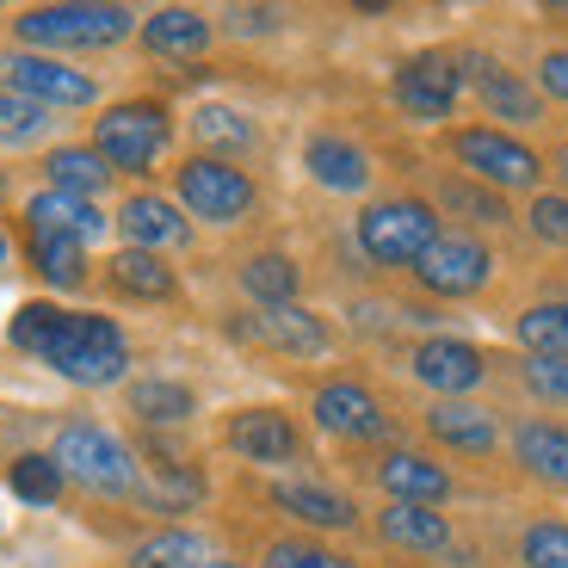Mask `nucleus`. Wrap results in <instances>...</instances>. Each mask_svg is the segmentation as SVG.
<instances>
[{
	"label": "nucleus",
	"instance_id": "obj_32",
	"mask_svg": "<svg viewBox=\"0 0 568 568\" xmlns=\"http://www.w3.org/2000/svg\"><path fill=\"white\" fill-rule=\"evenodd\" d=\"M124 408L142 426H185L199 414V389L180 377H136V384H124Z\"/></svg>",
	"mask_w": 568,
	"mask_h": 568
},
{
	"label": "nucleus",
	"instance_id": "obj_44",
	"mask_svg": "<svg viewBox=\"0 0 568 568\" xmlns=\"http://www.w3.org/2000/svg\"><path fill=\"white\" fill-rule=\"evenodd\" d=\"M13 266V235H7V223H0V272Z\"/></svg>",
	"mask_w": 568,
	"mask_h": 568
},
{
	"label": "nucleus",
	"instance_id": "obj_42",
	"mask_svg": "<svg viewBox=\"0 0 568 568\" xmlns=\"http://www.w3.org/2000/svg\"><path fill=\"white\" fill-rule=\"evenodd\" d=\"M278 7H229L223 26L216 31H235V38H266V31H278Z\"/></svg>",
	"mask_w": 568,
	"mask_h": 568
},
{
	"label": "nucleus",
	"instance_id": "obj_34",
	"mask_svg": "<svg viewBox=\"0 0 568 568\" xmlns=\"http://www.w3.org/2000/svg\"><path fill=\"white\" fill-rule=\"evenodd\" d=\"M254 568H371V562H358L353 550H341L327 538H310V531H278V538L260 544Z\"/></svg>",
	"mask_w": 568,
	"mask_h": 568
},
{
	"label": "nucleus",
	"instance_id": "obj_27",
	"mask_svg": "<svg viewBox=\"0 0 568 568\" xmlns=\"http://www.w3.org/2000/svg\"><path fill=\"white\" fill-rule=\"evenodd\" d=\"M142 50L149 57H168V62H192L216 43V19L199 13V7H155V13L136 26Z\"/></svg>",
	"mask_w": 568,
	"mask_h": 568
},
{
	"label": "nucleus",
	"instance_id": "obj_15",
	"mask_svg": "<svg viewBox=\"0 0 568 568\" xmlns=\"http://www.w3.org/2000/svg\"><path fill=\"white\" fill-rule=\"evenodd\" d=\"M488 353L476 341H457V334H426L408 346V377L420 389H433V402H469L488 384Z\"/></svg>",
	"mask_w": 568,
	"mask_h": 568
},
{
	"label": "nucleus",
	"instance_id": "obj_22",
	"mask_svg": "<svg viewBox=\"0 0 568 568\" xmlns=\"http://www.w3.org/2000/svg\"><path fill=\"white\" fill-rule=\"evenodd\" d=\"M507 457L526 483L550 488V495H568V426L544 420V414H526V420L507 426Z\"/></svg>",
	"mask_w": 568,
	"mask_h": 568
},
{
	"label": "nucleus",
	"instance_id": "obj_35",
	"mask_svg": "<svg viewBox=\"0 0 568 568\" xmlns=\"http://www.w3.org/2000/svg\"><path fill=\"white\" fill-rule=\"evenodd\" d=\"M211 538L204 531H192V526H161V531H149V538L130 550V568H204L211 562Z\"/></svg>",
	"mask_w": 568,
	"mask_h": 568
},
{
	"label": "nucleus",
	"instance_id": "obj_21",
	"mask_svg": "<svg viewBox=\"0 0 568 568\" xmlns=\"http://www.w3.org/2000/svg\"><path fill=\"white\" fill-rule=\"evenodd\" d=\"M303 173H310L322 192H334V199H358V192H371V180H377V161H371V149L358 136H346V130H310V142H303Z\"/></svg>",
	"mask_w": 568,
	"mask_h": 568
},
{
	"label": "nucleus",
	"instance_id": "obj_45",
	"mask_svg": "<svg viewBox=\"0 0 568 568\" xmlns=\"http://www.w3.org/2000/svg\"><path fill=\"white\" fill-rule=\"evenodd\" d=\"M550 168H556V180H562V192H568V149H556V155H550Z\"/></svg>",
	"mask_w": 568,
	"mask_h": 568
},
{
	"label": "nucleus",
	"instance_id": "obj_37",
	"mask_svg": "<svg viewBox=\"0 0 568 568\" xmlns=\"http://www.w3.org/2000/svg\"><path fill=\"white\" fill-rule=\"evenodd\" d=\"M50 130H57V112H43V105L0 87V149H38Z\"/></svg>",
	"mask_w": 568,
	"mask_h": 568
},
{
	"label": "nucleus",
	"instance_id": "obj_30",
	"mask_svg": "<svg viewBox=\"0 0 568 568\" xmlns=\"http://www.w3.org/2000/svg\"><path fill=\"white\" fill-rule=\"evenodd\" d=\"M235 284H242V297L254 310H278V303H297L303 291V266L284 247H254V254L235 266Z\"/></svg>",
	"mask_w": 568,
	"mask_h": 568
},
{
	"label": "nucleus",
	"instance_id": "obj_16",
	"mask_svg": "<svg viewBox=\"0 0 568 568\" xmlns=\"http://www.w3.org/2000/svg\"><path fill=\"white\" fill-rule=\"evenodd\" d=\"M229 334L247 346H260V353H278V358H327L334 353V327L322 322L315 310H303V303H278V310H242L235 322H229Z\"/></svg>",
	"mask_w": 568,
	"mask_h": 568
},
{
	"label": "nucleus",
	"instance_id": "obj_36",
	"mask_svg": "<svg viewBox=\"0 0 568 568\" xmlns=\"http://www.w3.org/2000/svg\"><path fill=\"white\" fill-rule=\"evenodd\" d=\"M7 488H13L26 507H57L62 488H69V476L57 469L50 452H19L13 464H7Z\"/></svg>",
	"mask_w": 568,
	"mask_h": 568
},
{
	"label": "nucleus",
	"instance_id": "obj_13",
	"mask_svg": "<svg viewBox=\"0 0 568 568\" xmlns=\"http://www.w3.org/2000/svg\"><path fill=\"white\" fill-rule=\"evenodd\" d=\"M457 62H464V87L476 93V105L488 112V124H495V130L544 124V93L519 69H507L500 57H488V50H476V43L457 50Z\"/></svg>",
	"mask_w": 568,
	"mask_h": 568
},
{
	"label": "nucleus",
	"instance_id": "obj_43",
	"mask_svg": "<svg viewBox=\"0 0 568 568\" xmlns=\"http://www.w3.org/2000/svg\"><path fill=\"white\" fill-rule=\"evenodd\" d=\"M531 87H538L544 100H562V105H568V50H544Z\"/></svg>",
	"mask_w": 568,
	"mask_h": 568
},
{
	"label": "nucleus",
	"instance_id": "obj_23",
	"mask_svg": "<svg viewBox=\"0 0 568 568\" xmlns=\"http://www.w3.org/2000/svg\"><path fill=\"white\" fill-rule=\"evenodd\" d=\"M211 500V483H204L199 464H185V457H149L142 464V488L130 507L155 513V519H180V513H199Z\"/></svg>",
	"mask_w": 568,
	"mask_h": 568
},
{
	"label": "nucleus",
	"instance_id": "obj_2",
	"mask_svg": "<svg viewBox=\"0 0 568 568\" xmlns=\"http://www.w3.org/2000/svg\"><path fill=\"white\" fill-rule=\"evenodd\" d=\"M50 457H57L62 476H69L74 488H87L93 500H136V488H142L136 445H130L124 433H112L105 420H87V414H74V420L57 426Z\"/></svg>",
	"mask_w": 568,
	"mask_h": 568
},
{
	"label": "nucleus",
	"instance_id": "obj_28",
	"mask_svg": "<svg viewBox=\"0 0 568 568\" xmlns=\"http://www.w3.org/2000/svg\"><path fill=\"white\" fill-rule=\"evenodd\" d=\"M105 291L124 303H173L180 297V272L168 266V254H142V247H118L105 260Z\"/></svg>",
	"mask_w": 568,
	"mask_h": 568
},
{
	"label": "nucleus",
	"instance_id": "obj_25",
	"mask_svg": "<svg viewBox=\"0 0 568 568\" xmlns=\"http://www.w3.org/2000/svg\"><path fill=\"white\" fill-rule=\"evenodd\" d=\"M433 211H439V223L445 216H457V229H513L519 216H513V199H500V192H488V185H476V180H464L457 168H439L433 173Z\"/></svg>",
	"mask_w": 568,
	"mask_h": 568
},
{
	"label": "nucleus",
	"instance_id": "obj_31",
	"mask_svg": "<svg viewBox=\"0 0 568 568\" xmlns=\"http://www.w3.org/2000/svg\"><path fill=\"white\" fill-rule=\"evenodd\" d=\"M26 242V266L38 272L50 291H87L93 272H87V247L81 242H62V235H38V229H19Z\"/></svg>",
	"mask_w": 568,
	"mask_h": 568
},
{
	"label": "nucleus",
	"instance_id": "obj_46",
	"mask_svg": "<svg viewBox=\"0 0 568 568\" xmlns=\"http://www.w3.org/2000/svg\"><path fill=\"white\" fill-rule=\"evenodd\" d=\"M7 192H13V173L0 168V204H7Z\"/></svg>",
	"mask_w": 568,
	"mask_h": 568
},
{
	"label": "nucleus",
	"instance_id": "obj_47",
	"mask_svg": "<svg viewBox=\"0 0 568 568\" xmlns=\"http://www.w3.org/2000/svg\"><path fill=\"white\" fill-rule=\"evenodd\" d=\"M204 568H247V562H229V556H211Z\"/></svg>",
	"mask_w": 568,
	"mask_h": 568
},
{
	"label": "nucleus",
	"instance_id": "obj_6",
	"mask_svg": "<svg viewBox=\"0 0 568 568\" xmlns=\"http://www.w3.org/2000/svg\"><path fill=\"white\" fill-rule=\"evenodd\" d=\"M439 229L445 223H439V211H433V199H420V192H384V199H371L365 211H358L353 242L371 266L414 272L426 247L439 242Z\"/></svg>",
	"mask_w": 568,
	"mask_h": 568
},
{
	"label": "nucleus",
	"instance_id": "obj_39",
	"mask_svg": "<svg viewBox=\"0 0 568 568\" xmlns=\"http://www.w3.org/2000/svg\"><path fill=\"white\" fill-rule=\"evenodd\" d=\"M57 327H62V303L31 297V303H19V310H13V322H7V341H13L19 353L38 358L43 346H50V334H57Z\"/></svg>",
	"mask_w": 568,
	"mask_h": 568
},
{
	"label": "nucleus",
	"instance_id": "obj_4",
	"mask_svg": "<svg viewBox=\"0 0 568 568\" xmlns=\"http://www.w3.org/2000/svg\"><path fill=\"white\" fill-rule=\"evenodd\" d=\"M173 130H180L173 105L155 100V93H136V100L105 105V112L93 118V130H87V142L100 149V161L118 173V180H149V173L168 161Z\"/></svg>",
	"mask_w": 568,
	"mask_h": 568
},
{
	"label": "nucleus",
	"instance_id": "obj_24",
	"mask_svg": "<svg viewBox=\"0 0 568 568\" xmlns=\"http://www.w3.org/2000/svg\"><path fill=\"white\" fill-rule=\"evenodd\" d=\"M19 229H38V235H62V242H105V229H112V216L100 211L93 199H69V192H31L26 211H19Z\"/></svg>",
	"mask_w": 568,
	"mask_h": 568
},
{
	"label": "nucleus",
	"instance_id": "obj_38",
	"mask_svg": "<svg viewBox=\"0 0 568 568\" xmlns=\"http://www.w3.org/2000/svg\"><path fill=\"white\" fill-rule=\"evenodd\" d=\"M513 377H519V389H526L531 402H544V408H568V358H513Z\"/></svg>",
	"mask_w": 568,
	"mask_h": 568
},
{
	"label": "nucleus",
	"instance_id": "obj_11",
	"mask_svg": "<svg viewBox=\"0 0 568 568\" xmlns=\"http://www.w3.org/2000/svg\"><path fill=\"white\" fill-rule=\"evenodd\" d=\"M408 278L439 303H469L495 284V247L483 235H469V229H439V242L426 247Z\"/></svg>",
	"mask_w": 568,
	"mask_h": 568
},
{
	"label": "nucleus",
	"instance_id": "obj_1",
	"mask_svg": "<svg viewBox=\"0 0 568 568\" xmlns=\"http://www.w3.org/2000/svg\"><path fill=\"white\" fill-rule=\"evenodd\" d=\"M142 19L112 0H57V7H19L7 19L13 50H38V57H87V50H118L124 38H136Z\"/></svg>",
	"mask_w": 568,
	"mask_h": 568
},
{
	"label": "nucleus",
	"instance_id": "obj_3",
	"mask_svg": "<svg viewBox=\"0 0 568 568\" xmlns=\"http://www.w3.org/2000/svg\"><path fill=\"white\" fill-rule=\"evenodd\" d=\"M439 155L452 161L464 180L488 185V192H500V199H513V192H544V173H550V161L531 149L526 136H513V130H495V124H445L439 130Z\"/></svg>",
	"mask_w": 568,
	"mask_h": 568
},
{
	"label": "nucleus",
	"instance_id": "obj_10",
	"mask_svg": "<svg viewBox=\"0 0 568 568\" xmlns=\"http://www.w3.org/2000/svg\"><path fill=\"white\" fill-rule=\"evenodd\" d=\"M310 414L327 439H341V445H377V452H384L389 433H396L389 402L377 396L365 377H322V384L310 389Z\"/></svg>",
	"mask_w": 568,
	"mask_h": 568
},
{
	"label": "nucleus",
	"instance_id": "obj_14",
	"mask_svg": "<svg viewBox=\"0 0 568 568\" xmlns=\"http://www.w3.org/2000/svg\"><path fill=\"white\" fill-rule=\"evenodd\" d=\"M371 538L384 544V550L408 556V562H452L464 568V538L457 526L445 519L439 507H402V500H384V507L371 513Z\"/></svg>",
	"mask_w": 568,
	"mask_h": 568
},
{
	"label": "nucleus",
	"instance_id": "obj_9",
	"mask_svg": "<svg viewBox=\"0 0 568 568\" xmlns=\"http://www.w3.org/2000/svg\"><path fill=\"white\" fill-rule=\"evenodd\" d=\"M223 452L242 457V464L260 469H291L310 457V433L291 408H272V402H247V408H229L223 414Z\"/></svg>",
	"mask_w": 568,
	"mask_h": 568
},
{
	"label": "nucleus",
	"instance_id": "obj_17",
	"mask_svg": "<svg viewBox=\"0 0 568 568\" xmlns=\"http://www.w3.org/2000/svg\"><path fill=\"white\" fill-rule=\"evenodd\" d=\"M420 433L439 445L445 457H464V464H488V457L507 452V426L488 402H426L420 408Z\"/></svg>",
	"mask_w": 568,
	"mask_h": 568
},
{
	"label": "nucleus",
	"instance_id": "obj_40",
	"mask_svg": "<svg viewBox=\"0 0 568 568\" xmlns=\"http://www.w3.org/2000/svg\"><path fill=\"white\" fill-rule=\"evenodd\" d=\"M519 568H568V519H531L519 531Z\"/></svg>",
	"mask_w": 568,
	"mask_h": 568
},
{
	"label": "nucleus",
	"instance_id": "obj_12",
	"mask_svg": "<svg viewBox=\"0 0 568 568\" xmlns=\"http://www.w3.org/2000/svg\"><path fill=\"white\" fill-rule=\"evenodd\" d=\"M0 87L43 105V112H87V105H100V81L93 74L62 57H38V50H0Z\"/></svg>",
	"mask_w": 568,
	"mask_h": 568
},
{
	"label": "nucleus",
	"instance_id": "obj_41",
	"mask_svg": "<svg viewBox=\"0 0 568 568\" xmlns=\"http://www.w3.org/2000/svg\"><path fill=\"white\" fill-rule=\"evenodd\" d=\"M519 223L538 247H568V192H531Z\"/></svg>",
	"mask_w": 568,
	"mask_h": 568
},
{
	"label": "nucleus",
	"instance_id": "obj_5",
	"mask_svg": "<svg viewBox=\"0 0 568 568\" xmlns=\"http://www.w3.org/2000/svg\"><path fill=\"white\" fill-rule=\"evenodd\" d=\"M38 365H50L62 384H74V389H118L130 377V341L112 315L62 310V327L50 334Z\"/></svg>",
	"mask_w": 568,
	"mask_h": 568
},
{
	"label": "nucleus",
	"instance_id": "obj_18",
	"mask_svg": "<svg viewBox=\"0 0 568 568\" xmlns=\"http://www.w3.org/2000/svg\"><path fill=\"white\" fill-rule=\"evenodd\" d=\"M365 476L377 495L402 500V507H452L457 500V476L433 452H414V445H384Z\"/></svg>",
	"mask_w": 568,
	"mask_h": 568
},
{
	"label": "nucleus",
	"instance_id": "obj_26",
	"mask_svg": "<svg viewBox=\"0 0 568 568\" xmlns=\"http://www.w3.org/2000/svg\"><path fill=\"white\" fill-rule=\"evenodd\" d=\"M185 130H192V149L199 155H216V161H254L260 155V124L247 112H235V105H216V100H204V105H192V118H185Z\"/></svg>",
	"mask_w": 568,
	"mask_h": 568
},
{
	"label": "nucleus",
	"instance_id": "obj_7",
	"mask_svg": "<svg viewBox=\"0 0 568 568\" xmlns=\"http://www.w3.org/2000/svg\"><path fill=\"white\" fill-rule=\"evenodd\" d=\"M173 204L204 229H242L260 211V180L247 168H235V161L192 149V155L173 161Z\"/></svg>",
	"mask_w": 568,
	"mask_h": 568
},
{
	"label": "nucleus",
	"instance_id": "obj_33",
	"mask_svg": "<svg viewBox=\"0 0 568 568\" xmlns=\"http://www.w3.org/2000/svg\"><path fill=\"white\" fill-rule=\"evenodd\" d=\"M507 327H513V346L526 358H568V291L562 297H544V303H526Z\"/></svg>",
	"mask_w": 568,
	"mask_h": 568
},
{
	"label": "nucleus",
	"instance_id": "obj_20",
	"mask_svg": "<svg viewBox=\"0 0 568 568\" xmlns=\"http://www.w3.org/2000/svg\"><path fill=\"white\" fill-rule=\"evenodd\" d=\"M112 229L124 235V247H142V254H180V247H192V216L168 192H149V185L118 199Z\"/></svg>",
	"mask_w": 568,
	"mask_h": 568
},
{
	"label": "nucleus",
	"instance_id": "obj_19",
	"mask_svg": "<svg viewBox=\"0 0 568 568\" xmlns=\"http://www.w3.org/2000/svg\"><path fill=\"white\" fill-rule=\"evenodd\" d=\"M266 500L291 519V531H310V538H341V531H358V519H365L346 488L310 483V476H284V483H272Z\"/></svg>",
	"mask_w": 568,
	"mask_h": 568
},
{
	"label": "nucleus",
	"instance_id": "obj_8",
	"mask_svg": "<svg viewBox=\"0 0 568 568\" xmlns=\"http://www.w3.org/2000/svg\"><path fill=\"white\" fill-rule=\"evenodd\" d=\"M457 100H464V62H457V50H445V43H426V50L402 57L396 74H389V105H396L408 124L445 130L457 112Z\"/></svg>",
	"mask_w": 568,
	"mask_h": 568
},
{
	"label": "nucleus",
	"instance_id": "obj_29",
	"mask_svg": "<svg viewBox=\"0 0 568 568\" xmlns=\"http://www.w3.org/2000/svg\"><path fill=\"white\" fill-rule=\"evenodd\" d=\"M38 173H43V185H50V192L93 199V204H100L105 192H112V180H118V173L100 161V149H93V142H57V149H43Z\"/></svg>",
	"mask_w": 568,
	"mask_h": 568
}]
</instances>
